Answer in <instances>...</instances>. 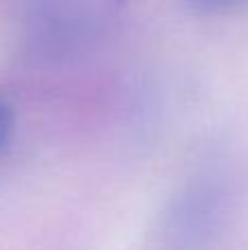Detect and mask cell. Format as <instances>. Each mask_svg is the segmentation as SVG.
<instances>
[{
	"label": "cell",
	"instance_id": "1",
	"mask_svg": "<svg viewBox=\"0 0 248 250\" xmlns=\"http://www.w3.org/2000/svg\"><path fill=\"white\" fill-rule=\"evenodd\" d=\"M13 125H16V114H13V105L4 95H0V154L7 149L9 141L13 136Z\"/></svg>",
	"mask_w": 248,
	"mask_h": 250
},
{
	"label": "cell",
	"instance_id": "2",
	"mask_svg": "<svg viewBox=\"0 0 248 250\" xmlns=\"http://www.w3.org/2000/svg\"><path fill=\"white\" fill-rule=\"evenodd\" d=\"M198 2H215V0H198Z\"/></svg>",
	"mask_w": 248,
	"mask_h": 250
}]
</instances>
